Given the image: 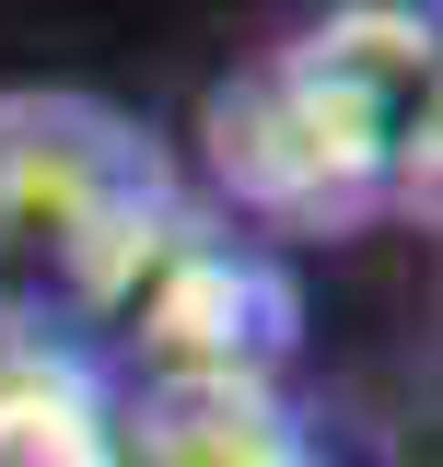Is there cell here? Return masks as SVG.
Wrapping results in <instances>:
<instances>
[{"label":"cell","mask_w":443,"mask_h":467,"mask_svg":"<svg viewBox=\"0 0 443 467\" xmlns=\"http://www.w3.org/2000/svg\"><path fill=\"white\" fill-rule=\"evenodd\" d=\"M211 175L292 234L432 211L443 164V36L420 0H327L269 58H245L199 117Z\"/></svg>","instance_id":"6da1fadb"},{"label":"cell","mask_w":443,"mask_h":467,"mask_svg":"<svg viewBox=\"0 0 443 467\" xmlns=\"http://www.w3.org/2000/svg\"><path fill=\"white\" fill-rule=\"evenodd\" d=\"M129 456L140 467H304V432L280 420V398L257 386V374L199 362V374H175L164 398L140 409Z\"/></svg>","instance_id":"3957f363"},{"label":"cell","mask_w":443,"mask_h":467,"mask_svg":"<svg viewBox=\"0 0 443 467\" xmlns=\"http://www.w3.org/2000/svg\"><path fill=\"white\" fill-rule=\"evenodd\" d=\"M152 211V152L70 94H0V269H106Z\"/></svg>","instance_id":"7a4b0ae2"}]
</instances>
